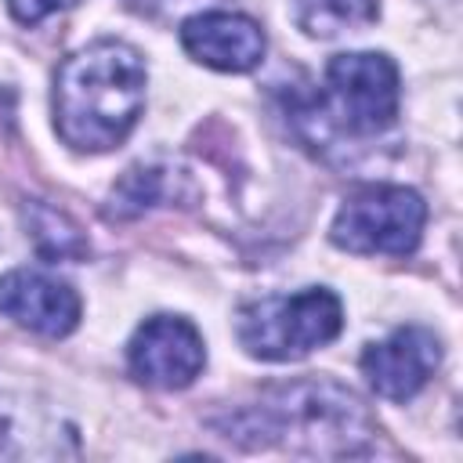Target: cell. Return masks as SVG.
Masks as SVG:
<instances>
[{
  "label": "cell",
  "instance_id": "obj_1",
  "mask_svg": "<svg viewBox=\"0 0 463 463\" xmlns=\"http://www.w3.org/2000/svg\"><path fill=\"white\" fill-rule=\"evenodd\" d=\"M217 430L246 449L279 445L315 459L362 456L376 441V420L369 416L365 402L336 380L279 383L257 405L217 420Z\"/></svg>",
  "mask_w": 463,
  "mask_h": 463
},
{
  "label": "cell",
  "instance_id": "obj_2",
  "mask_svg": "<svg viewBox=\"0 0 463 463\" xmlns=\"http://www.w3.org/2000/svg\"><path fill=\"white\" fill-rule=\"evenodd\" d=\"M145 58L123 40H94L54 72V130L76 152H112L145 109Z\"/></svg>",
  "mask_w": 463,
  "mask_h": 463
},
{
  "label": "cell",
  "instance_id": "obj_3",
  "mask_svg": "<svg viewBox=\"0 0 463 463\" xmlns=\"http://www.w3.org/2000/svg\"><path fill=\"white\" fill-rule=\"evenodd\" d=\"M344 329V304L326 286H307L286 297H260L239 307L235 336L250 358L297 362L326 347Z\"/></svg>",
  "mask_w": 463,
  "mask_h": 463
},
{
  "label": "cell",
  "instance_id": "obj_4",
  "mask_svg": "<svg viewBox=\"0 0 463 463\" xmlns=\"http://www.w3.org/2000/svg\"><path fill=\"white\" fill-rule=\"evenodd\" d=\"M423 224H427V203L416 188L365 184L340 203L329 224V239L347 253L405 257L420 246Z\"/></svg>",
  "mask_w": 463,
  "mask_h": 463
},
{
  "label": "cell",
  "instance_id": "obj_5",
  "mask_svg": "<svg viewBox=\"0 0 463 463\" xmlns=\"http://www.w3.org/2000/svg\"><path fill=\"white\" fill-rule=\"evenodd\" d=\"M402 80L398 65L380 51H347L329 58L326 65V90L318 105L326 109L329 123L344 134H383L398 119Z\"/></svg>",
  "mask_w": 463,
  "mask_h": 463
},
{
  "label": "cell",
  "instance_id": "obj_6",
  "mask_svg": "<svg viewBox=\"0 0 463 463\" xmlns=\"http://www.w3.org/2000/svg\"><path fill=\"white\" fill-rule=\"evenodd\" d=\"M206 365V344L199 329L181 315L145 318L127 344V369L137 383L156 391L188 387Z\"/></svg>",
  "mask_w": 463,
  "mask_h": 463
},
{
  "label": "cell",
  "instance_id": "obj_7",
  "mask_svg": "<svg viewBox=\"0 0 463 463\" xmlns=\"http://www.w3.org/2000/svg\"><path fill=\"white\" fill-rule=\"evenodd\" d=\"M369 387L387 402L416 398L441 365V340L427 326H398L387 340L369 344L358 358Z\"/></svg>",
  "mask_w": 463,
  "mask_h": 463
},
{
  "label": "cell",
  "instance_id": "obj_8",
  "mask_svg": "<svg viewBox=\"0 0 463 463\" xmlns=\"http://www.w3.org/2000/svg\"><path fill=\"white\" fill-rule=\"evenodd\" d=\"M80 311L83 304L76 289L58 275H47L40 268H14L0 275V315L29 333L51 340L69 336L80 326Z\"/></svg>",
  "mask_w": 463,
  "mask_h": 463
},
{
  "label": "cell",
  "instance_id": "obj_9",
  "mask_svg": "<svg viewBox=\"0 0 463 463\" xmlns=\"http://www.w3.org/2000/svg\"><path fill=\"white\" fill-rule=\"evenodd\" d=\"M181 47L206 69L250 72L264 61V29L239 11H199L181 22Z\"/></svg>",
  "mask_w": 463,
  "mask_h": 463
},
{
  "label": "cell",
  "instance_id": "obj_10",
  "mask_svg": "<svg viewBox=\"0 0 463 463\" xmlns=\"http://www.w3.org/2000/svg\"><path fill=\"white\" fill-rule=\"evenodd\" d=\"M76 452V434L47 405L0 394V459H61Z\"/></svg>",
  "mask_w": 463,
  "mask_h": 463
},
{
  "label": "cell",
  "instance_id": "obj_11",
  "mask_svg": "<svg viewBox=\"0 0 463 463\" xmlns=\"http://www.w3.org/2000/svg\"><path fill=\"white\" fill-rule=\"evenodd\" d=\"M22 221H25V235L33 239V246L43 260L58 264V260H83L87 257V239L65 210L51 206L43 199H25Z\"/></svg>",
  "mask_w": 463,
  "mask_h": 463
},
{
  "label": "cell",
  "instance_id": "obj_12",
  "mask_svg": "<svg viewBox=\"0 0 463 463\" xmlns=\"http://www.w3.org/2000/svg\"><path fill=\"white\" fill-rule=\"evenodd\" d=\"M376 0H297V22L307 36H340L344 29H358L376 22Z\"/></svg>",
  "mask_w": 463,
  "mask_h": 463
},
{
  "label": "cell",
  "instance_id": "obj_13",
  "mask_svg": "<svg viewBox=\"0 0 463 463\" xmlns=\"http://www.w3.org/2000/svg\"><path fill=\"white\" fill-rule=\"evenodd\" d=\"M163 199V170L159 166H130L116 184H112V195H109V217L112 221H134L141 217L148 206H156Z\"/></svg>",
  "mask_w": 463,
  "mask_h": 463
},
{
  "label": "cell",
  "instance_id": "obj_14",
  "mask_svg": "<svg viewBox=\"0 0 463 463\" xmlns=\"http://www.w3.org/2000/svg\"><path fill=\"white\" fill-rule=\"evenodd\" d=\"M58 7H61V0H7L11 18L22 22V25H36V22H43L47 14H54Z\"/></svg>",
  "mask_w": 463,
  "mask_h": 463
},
{
  "label": "cell",
  "instance_id": "obj_15",
  "mask_svg": "<svg viewBox=\"0 0 463 463\" xmlns=\"http://www.w3.org/2000/svg\"><path fill=\"white\" fill-rule=\"evenodd\" d=\"M141 4H148V0H141Z\"/></svg>",
  "mask_w": 463,
  "mask_h": 463
}]
</instances>
